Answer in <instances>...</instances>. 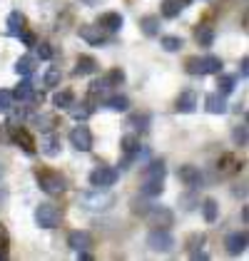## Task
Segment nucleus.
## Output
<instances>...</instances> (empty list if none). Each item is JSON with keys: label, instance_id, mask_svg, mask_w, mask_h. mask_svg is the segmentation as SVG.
I'll return each instance as SVG.
<instances>
[{"label": "nucleus", "instance_id": "obj_1", "mask_svg": "<svg viewBox=\"0 0 249 261\" xmlns=\"http://www.w3.org/2000/svg\"><path fill=\"white\" fill-rule=\"evenodd\" d=\"M35 224L40 229H55L60 224V209L55 204H40L35 209Z\"/></svg>", "mask_w": 249, "mask_h": 261}, {"label": "nucleus", "instance_id": "obj_2", "mask_svg": "<svg viewBox=\"0 0 249 261\" xmlns=\"http://www.w3.org/2000/svg\"><path fill=\"white\" fill-rule=\"evenodd\" d=\"M38 184H40L42 192H47V194H62L65 192V177L58 174V172H50V169L38 172Z\"/></svg>", "mask_w": 249, "mask_h": 261}, {"label": "nucleus", "instance_id": "obj_3", "mask_svg": "<svg viewBox=\"0 0 249 261\" xmlns=\"http://www.w3.org/2000/svg\"><path fill=\"white\" fill-rule=\"evenodd\" d=\"M145 217L152 226H160V229L172 226V221H175V214H172L167 206H157V204H150V206H147Z\"/></svg>", "mask_w": 249, "mask_h": 261}, {"label": "nucleus", "instance_id": "obj_4", "mask_svg": "<svg viewBox=\"0 0 249 261\" xmlns=\"http://www.w3.org/2000/svg\"><path fill=\"white\" fill-rule=\"evenodd\" d=\"M147 246L152 249V251H169L172 246H175V237L167 231V229H155V231H150V237H147Z\"/></svg>", "mask_w": 249, "mask_h": 261}, {"label": "nucleus", "instance_id": "obj_5", "mask_svg": "<svg viewBox=\"0 0 249 261\" xmlns=\"http://www.w3.org/2000/svg\"><path fill=\"white\" fill-rule=\"evenodd\" d=\"M117 169H112V167H97L92 174H90V184L92 187H97V189H107V187H112L115 181H117Z\"/></svg>", "mask_w": 249, "mask_h": 261}, {"label": "nucleus", "instance_id": "obj_6", "mask_svg": "<svg viewBox=\"0 0 249 261\" xmlns=\"http://www.w3.org/2000/svg\"><path fill=\"white\" fill-rule=\"evenodd\" d=\"M70 144L78 149V152H90L92 149V132L80 124V127H75L72 132H70Z\"/></svg>", "mask_w": 249, "mask_h": 261}, {"label": "nucleus", "instance_id": "obj_7", "mask_svg": "<svg viewBox=\"0 0 249 261\" xmlns=\"http://www.w3.org/2000/svg\"><path fill=\"white\" fill-rule=\"evenodd\" d=\"M8 127L13 129L10 132V140L15 142V144H20L25 154H35V140H33V135L25 127H13V124H8Z\"/></svg>", "mask_w": 249, "mask_h": 261}, {"label": "nucleus", "instance_id": "obj_8", "mask_svg": "<svg viewBox=\"0 0 249 261\" xmlns=\"http://www.w3.org/2000/svg\"><path fill=\"white\" fill-rule=\"evenodd\" d=\"M83 206L85 209H90V212H103V209H107L110 204H112V197L110 194H103V192H95V194H85L83 199Z\"/></svg>", "mask_w": 249, "mask_h": 261}, {"label": "nucleus", "instance_id": "obj_9", "mask_svg": "<svg viewBox=\"0 0 249 261\" xmlns=\"http://www.w3.org/2000/svg\"><path fill=\"white\" fill-rule=\"evenodd\" d=\"M247 231H234V234H229L227 241H225V246H227V251L232 256H239V254H244L247 251Z\"/></svg>", "mask_w": 249, "mask_h": 261}, {"label": "nucleus", "instance_id": "obj_10", "mask_svg": "<svg viewBox=\"0 0 249 261\" xmlns=\"http://www.w3.org/2000/svg\"><path fill=\"white\" fill-rule=\"evenodd\" d=\"M177 179L182 181L185 187L194 189V187H200V184H202V174H200V169H197V167L185 164V167H180V169H177Z\"/></svg>", "mask_w": 249, "mask_h": 261}, {"label": "nucleus", "instance_id": "obj_11", "mask_svg": "<svg viewBox=\"0 0 249 261\" xmlns=\"http://www.w3.org/2000/svg\"><path fill=\"white\" fill-rule=\"evenodd\" d=\"M175 110L182 112V115L194 112V110H197V92H194V90H185V92L177 97V102H175Z\"/></svg>", "mask_w": 249, "mask_h": 261}, {"label": "nucleus", "instance_id": "obj_12", "mask_svg": "<svg viewBox=\"0 0 249 261\" xmlns=\"http://www.w3.org/2000/svg\"><path fill=\"white\" fill-rule=\"evenodd\" d=\"M67 246H70L72 251H85V249L92 246V237H90L87 231H72V234L67 237Z\"/></svg>", "mask_w": 249, "mask_h": 261}, {"label": "nucleus", "instance_id": "obj_13", "mask_svg": "<svg viewBox=\"0 0 249 261\" xmlns=\"http://www.w3.org/2000/svg\"><path fill=\"white\" fill-rule=\"evenodd\" d=\"M97 25H100V30H105V33H117L122 28V15L120 13H105V15H100Z\"/></svg>", "mask_w": 249, "mask_h": 261}, {"label": "nucleus", "instance_id": "obj_14", "mask_svg": "<svg viewBox=\"0 0 249 261\" xmlns=\"http://www.w3.org/2000/svg\"><path fill=\"white\" fill-rule=\"evenodd\" d=\"M205 107H207L209 115H225V112H227V100H225V95L214 92V95H207Z\"/></svg>", "mask_w": 249, "mask_h": 261}, {"label": "nucleus", "instance_id": "obj_15", "mask_svg": "<svg viewBox=\"0 0 249 261\" xmlns=\"http://www.w3.org/2000/svg\"><path fill=\"white\" fill-rule=\"evenodd\" d=\"M120 147H122V152L127 154V160L140 157V137L137 135H124L122 140H120Z\"/></svg>", "mask_w": 249, "mask_h": 261}, {"label": "nucleus", "instance_id": "obj_16", "mask_svg": "<svg viewBox=\"0 0 249 261\" xmlns=\"http://www.w3.org/2000/svg\"><path fill=\"white\" fill-rule=\"evenodd\" d=\"M217 72H222V60L217 55L200 58V75H217Z\"/></svg>", "mask_w": 249, "mask_h": 261}, {"label": "nucleus", "instance_id": "obj_17", "mask_svg": "<svg viewBox=\"0 0 249 261\" xmlns=\"http://www.w3.org/2000/svg\"><path fill=\"white\" fill-rule=\"evenodd\" d=\"M95 70H97V60L90 55H80L75 62V75H92Z\"/></svg>", "mask_w": 249, "mask_h": 261}, {"label": "nucleus", "instance_id": "obj_18", "mask_svg": "<svg viewBox=\"0 0 249 261\" xmlns=\"http://www.w3.org/2000/svg\"><path fill=\"white\" fill-rule=\"evenodd\" d=\"M80 38L87 40L90 45H100V42H105V30L92 28V25H85V28H80Z\"/></svg>", "mask_w": 249, "mask_h": 261}, {"label": "nucleus", "instance_id": "obj_19", "mask_svg": "<svg viewBox=\"0 0 249 261\" xmlns=\"http://www.w3.org/2000/svg\"><path fill=\"white\" fill-rule=\"evenodd\" d=\"M42 154L45 157H58L60 154V142H58V137L53 135V132H45V140H42Z\"/></svg>", "mask_w": 249, "mask_h": 261}, {"label": "nucleus", "instance_id": "obj_20", "mask_svg": "<svg viewBox=\"0 0 249 261\" xmlns=\"http://www.w3.org/2000/svg\"><path fill=\"white\" fill-rule=\"evenodd\" d=\"M5 25H8V35H13V38H20L22 25H25V18H22L20 13L15 10V13H10V15H8Z\"/></svg>", "mask_w": 249, "mask_h": 261}, {"label": "nucleus", "instance_id": "obj_21", "mask_svg": "<svg viewBox=\"0 0 249 261\" xmlns=\"http://www.w3.org/2000/svg\"><path fill=\"white\" fill-rule=\"evenodd\" d=\"M35 65H38V62H35L33 55H22L20 60L15 62V72H18L20 77H30V75L35 72Z\"/></svg>", "mask_w": 249, "mask_h": 261}, {"label": "nucleus", "instance_id": "obj_22", "mask_svg": "<svg viewBox=\"0 0 249 261\" xmlns=\"http://www.w3.org/2000/svg\"><path fill=\"white\" fill-rule=\"evenodd\" d=\"M165 174H167V169H165V162H162V160H160V162H152V164H147L145 179L162 181V179H165Z\"/></svg>", "mask_w": 249, "mask_h": 261}, {"label": "nucleus", "instance_id": "obj_23", "mask_svg": "<svg viewBox=\"0 0 249 261\" xmlns=\"http://www.w3.org/2000/svg\"><path fill=\"white\" fill-rule=\"evenodd\" d=\"M202 214H205V221H207V224H214V221L219 219V206H217V201L214 199L202 201Z\"/></svg>", "mask_w": 249, "mask_h": 261}, {"label": "nucleus", "instance_id": "obj_24", "mask_svg": "<svg viewBox=\"0 0 249 261\" xmlns=\"http://www.w3.org/2000/svg\"><path fill=\"white\" fill-rule=\"evenodd\" d=\"M33 92H35V87H33V82L30 80H22L18 87H15V92H13V100H20V102H28L33 97Z\"/></svg>", "mask_w": 249, "mask_h": 261}, {"label": "nucleus", "instance_id": "obj_25", "mask_svg": "<svg viewBox=\"0 0 249 261\" xmlns=\"http://www.w3.org/2000/svg\"><path fill=\"white\" fill-rule=\"evenodd\" d=\"M140 28H142V33H145V35L155 38V35L160 33V18H157V15H147V18L140 20Z\"/></svg>", "mask_w": 249, "mask_h": 261}, {"label": "nucleus", "instance_id": "obj_26", "mask_svg": "<svg viewBox=\"0 0 249 261\" xmlns=\"http://www.w3.org/2000/svg\"><path fill=\"white\" fill-rule=\"evenodd\" d=\"M72 102H75V95H72L70 90H60V92H55V95H53V105H55V107H60V110H67Z\"/></svg>", "mask_w": 249, "mask_h": 261}, {"label": "nucleus", "instance_id": "obj_27", "mask_svg": "<svg viewBox=\"0 0 249 261\" xmlns=\"http://www.w3.org/2000/svg\"><path fill=\"white\" fill-rule=\"evenodd\" d=\"M219 75V72H217ZM234 85H237V77H229V75H219V80H217V87H219V95H232L234 92Z\"/></svg>", "mask_w": 249, "mask_h": 261}, {"label": "nucleus", "instance_id": "obj_28", "mask_svg": "<svg viewBox=\"0 0 249 261\" xmlns=\"http://www.w3.org/2000/svg\"><path fill=\"white\" fill-rule=\"evenodd\" d=\"M105 105H107L112 112H127V110H130V100H127L124 95H115V97H110Z\"/></svg>", "mask_w": 249, "mask_h": 261}, {"label": "nucleus", "instance_id": "obj_29", "mask_svg": "<svg viewBox=\"0 0 249 261\" xmlns=\"http://www.w3.org/2000/svg\"><path fill=\"white\" fill-rule=\"evenodd\" d=\"M35 124H38L40 132H53L55 124H58V117H55V115H38V117H35Z\"/></svg>", "mask_w": 249, "mask_h": 261}, {"label": "nucleus", "instance_id": "obj_30", "mask_svg": "<svg viewBox=\"0 0 249 261\" xmlns=\"http://www.w3.org/2000/svg\"><path fill=\"white\" fill-rule=\"evenodd\" d=\"M162 192H165V187H162V181L145 179V184H142V194H145V197H160Z\"/></svg>", "mask_w": 249, "mask_h": 261}, {"label": "nucleus", "instance_id": "obj_31", "mask_svg": "<svg viewBox=\"0 0 249 261\" xmlns=\"http://www.w3.org/2000/svg\"><path fill=\"white\" fill-rule=\"evenodd\" d=\"M182 13V3L180 0H165L162 3V15L165 18H177Z\"/></svg>", "mask_w": 249, "mask_h": 261}, {"label": "nucleus", "instance_id": "obj_32", "mask_svg": "<svg viewBox=\"0 0 249 261\" xmlns=\"http://www.w3.org/2000/svg\"><path fill=\"white\" fill-rule=\"evenodd\" d=\"M67 110H70V115H72V117H75L78 122H85L87 117H90V115H92V107H87V105H80V107H78L75 102H72Z\"/></svg>", "mask_w": 249, "mask_h": 261}, {"label": "nucleus", "instance_id": "obj_33", "mask_svg": "<svg viewBox=\"0 0 249 261\" xmlns=\"http://www.w3.org/2000/svg\"><path fill=\"white\" fill-rule=\"evenodd\" d=\"M107 90H110V82L105 80V77L103 80H95L92 85H90V97H92V100H97V97H103Z\"/></svg>", "mask_w": 249, "mask_h": 261}, {"label": "nucleus", "instance_id": "obj_34", "mask_svg": "<svg viewBox=\"0 0 249 261\" xmlns=\"http://www.w3.org/2000/svg\"><path fill=\"white\" fill-rule=\"evenodd\" d=\"M194 38H197V42H200L202 47H209V45L214 42V30H212V28H200Z\"/></svg>", "mask_w": 249, "mask_h": 261}, {"label": "nucleus", "instance_id": "obj_35", "mask_svg": "<svg viewBox=\"0 0 249 261\" xmlns=\"http://www.w3.org/2000/svg\"><path fill=\"white\" fill-rule=\"evenodd\" d=\"M62 80V72L58 67H50L47 72H45V87H58Z\"/></svg>", "mask_w": 249, "mask_h": 261}, {"label": "nucleus", "instance_id": "obj_36", "mask_svg": "<svg viewBox=\"0 0 249 261\" xmlns=\"http://www.w3.org/2000/svg\"><path fill=\"white\" fill-rule=\"evenodd\" d=\"M162 47H165L167 53H177V50L182 47V38H175V35H167V38H162Z\"/></svg>", "mask_w": 249, "mask_h": 261}, {"label": "nucleus", "instance_id": "obj_37", "mask_svg": "<svg viewBox=\"0 0 249 261\" xmlns=\"http://www.w3.org/2000/svg\"><path fill=\"white\" fill-rule=\"evenodd\" d=\"M232 140L237 142L239 147H244L247 144V124H237L234 132H232Z\"/></svg>", "mask_w": 249, "mask_h": 261}, {"label": "nucleus", "instance_id": "obj_38", "mask_svg": "<svg viewBox=\"0 0 249 261\" xmlns=\"http://www.w3.org/2000/svg\"><path fill=\"white\" fill-rule=\"evenodd\" d=\"M105 80L110 82V87H117V85H122V82H124V72L120 70V67H115V70H112V72H110Z\"/></svg>", "mask_w": 249, "mask_h": 261}, {"label": "nucleus", "instance_id": "obj_39", "mask_svg": "<svg viewBox=\"0 0 249 261\" xmlns=\"http://www.w3.org/2000/svg\"><path fill=\"white\" fill-rule=\"evenodd\" d=\"M10 107H13V92L0 90V112H8Z\"/></svg>", "mask_w": 249, "mask_h": 261}, {"label": "nucleus", "instance_id": "obj_40", "mask_svg": "<svg viewBox=\"0 0 249 261\" xmlns=\"http://www.w3.org/2000/svg\"><path fill=\"white\" fill-rule=\"evenodd\" d=\"M8 244H10V237H8V231L0 226V259L8 256V254H5V251H8Z\"/></svg>", "mask_w": 249, "mask_h": 261}, {"label": "nucleus", "instance_id": "obj_41", "mask_svg": "<svg viewBox=\"0 0 249 261\" xmlns=\"http://www.w3.org/2000/svg\"><path fill=\"white\" fill-rule=\"evenodd\" d=\"M38 58H40V60H50V58H53V47H50L47 42H40V45H38Z\"/></svg>", "mask_w": 249, "mask_h": 261}, {"label": "nucleus", "instance_id": "obj_42", "mask_svg": "<svg viewBox=\"0 0 249 261\" xmlns=\"http://www.w3.org/2000/svg\"><path fill=\"white\" fill-rule=\"evenodd\" d=\"M185 67L189 75H200V58H189V60L185 62Z\"/></svg>", "mask_w": 249, "mask_h": 261}, {"label": "nucleus", "instance_id": "obj_43", "mask_svg": "<svg viewBox=\"0 0 249 261\" xmlns=\"http://www.w3.org/2000/svg\"><path fill=\"white\" fill-rule=\"evenodd\" d=\"M200 244H205V237H202V234H194V237L189 239V246H187V249H192V251H194Z\"/></svg>", "mask_w": 249, "mask_h": 261}, {"label": "nucleus", "instance_id": "obj_44", "mask_svg": "<svg viewBox=\"0 0 249 261\" xmlns=\"http://www.w3.org/2000/svg\"><path fill=\"white\" fill-rule=\"evenodd\" d=\"M147 115H142V117H132V120H130V124H140V127H137V129H147Z\"/></svg>", "mask_w": 249, "mask_h": 261}, {"label": "nucleus", "instance_id": "obj_45", "mask_svg": "<svg viewBox=\"0 0 249 261\" xmlns=\"http://www.w3.org/2000/svg\"><path fill=\"white\" fill-rule=\"evenodd\" d=\"M22 42L28 45V47H35V35H30V33H20Z\"/></svg>", "mask_w": 249, "mask_h": 261}, {"label": "nucleus", "instance_id": "obj_46", "mask_svg": "<svg viewBox=\"0 0 249 261\" xmlns=\"http://www.w3.org/2000/svg\"><path fill=\"white\" fill-rule=\"evenodd\" d=\"M239 75L247 77L249 75V58H242V67H239Z\"/></svg>", "mask_w": 249, "mask_h": 261}, {"label": "nucleus", "instance_id": "obj_47", "mask_svg": "<svg viewBox=\"0 0 249 261\" xmlns=\"http://www.w3.org/2000/svg\"><path fill=\"white\" fill-rule=\"evenodd\" d=\"M192 259H194V261H200V259L207 261V259H209V254H207V251H197V249H194V251H192Z\"/></svg>", "mask_w": 249, "mask_h": 261}, {"label": "nucleus", "instance_id": "obj_48", "mask_svg": "<svg viewBox=\"0 0 249 261\" xmlns=\"http://www.w3.org/2000/svg\"><path fill=\"white\" fill-rule=\"evenodd\" d=\"M25 117H28V110L22 107V110H18V112L13 115V120H10V122H20V120H25Z\"/></svg>", "mask_w": 249, "mask_h": 261}, {"label": "nucleus", "instance_id": "obj_49", "mask_svg": "<svg viewBox=\"0 0 249 261\" xmlns=\"http://www.w3.org/2000/svg\"><path fill=\"white\" fill-rule=\"evenodd\" d=\"M242 221H244V224L249 221V209L247 206H242Z\"/></svg>", "mask_w": 249, "mask_h": 261}, {"label": "nucleus", "instance_id": "obj_50", "mask_svg": "<svg viewBox=\"0 0 249 261\" xmlns=\"http://www.w3.org/2000/svg\"><path fill=\"white\" fill-rule=\"evenodd\" d=\"M185 3H192V0H185Z\"/></svg>", "mask_w": 249, "mask_h": 261}]
</instances>
